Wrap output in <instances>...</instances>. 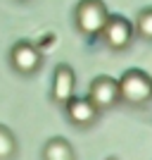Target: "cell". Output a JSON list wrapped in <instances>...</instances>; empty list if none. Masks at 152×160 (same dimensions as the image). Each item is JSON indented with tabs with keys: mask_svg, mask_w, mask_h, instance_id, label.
I'll return each instance as SVG.
<instances>
[{
	"mask_svg": "<svg viewBox=\"0 0 152 160\" xmlns=\"http://www.w3.org/2000/svg\"><path fill=\"white\" fill-rule=\"evenodd\" d=\"M14 148H17V141H14V134L7 127L0 124V160H7L14 155Z\"/></svg>",
	"mask_w": 152,
	"mask_h": 160,
	"instance_id": "cell-9",
	"label": "cell"
},
{
	"mask_svg": "<svg viewBox=\"0 0 152 160\" xmlns=\"http://www.w3.org/2000/svg\"><path fill=\"white\" fill-rule=\"evenodd\" d=\"M67 112L74 124H90L98 115V108L90 98H69L67 100Z\"/></svg>",
	"mask_w": 152,
	"mask_h": 160,
	"instance_id": "cell-7",
	"label": "cell"
},
{
	"mask_svg": "<svg viewBox=\"0 0 152 160\" xmlns=\"http://www.w3.org/2000/svg\"><path fill=\"white\" fill-rule=\"evenodd\" d=\"M138 31L145 36V38H152V10H145V12L138 17Z\"/></svg>",
	"mask_w": 152,
	"mask_h": 160,
	"instance_id": "cell-10",
	"label": "cell"
},
{
	"mask_svg": "<svg viewBox=\"0 0 152 160\" xmlns=\"http://www.w3.org/2000/svg\"><path fill=\"white\" fill-rule=\"evenodd\" d=\"M43 158L45 160H74L71 146L64 139H50L43 148Z\"/></svg>",
	"mask_w": 152,
	"mask_h": 160,
	"instance_id": "cell-8",
	"label": "cell"
},
{
	"mask_svg": "<svg viewBox=\"0 0 152 160\" xmlns=\"http://www.w3.org/2000/svg\"><path fill=\"white\" fill-rule=\"evenodd\" d=\"M102 33H105V41L112 48H124L131 38V24L124 17H107Z\"/></svg>",
	"mask_w": 152,
	"mask_h": 160,
	"instance_id": "cell-6",
	"label": "cell"
},
{
	"mask_svg": "<svg viewBox=\"0 0 152 160\" xmlns=\"http://www.w3.org/2000/svg\"><path fill=\"white\" fill-rule=\"evenodd\" d=\"M74 72L69 65H60L55 69V77H53V98L57 103H67L69 98H74Z\"/></svg>",
	"mask_w": 152,
	"mask_h": 160,
	"instance_id": "cell-4",
	"label": "cell"
},
{
	"mask_svg": "<svg viewBox=\"0 0 152 160\" xmlns=\"http://www.w3.org/2000/svg\"><path fill=\"white\" fill-rule=\"evenodd\" d=\"M117 86H119V96L124 100H128V103H145L152 96V79L140 69L126 72L117 81Z\"/></svg>",
	"mask_w": 152,
	"mask_h": 160,
	"instance_id": "cell-1",
	"label": "cell"
},
{
	"mask_svg": "<svg viewBox=\"0 0 152 160\" xmlns=\"http://www.w3.org/2000/svg\"><path fill=\"white\" fill-rule=\"evenodd\" d=\"M10 60H12V67L21 74H33L40 67V53L38 48L29 43V41H19L12 46V53H10Z\"/></svg>",
	"mask_w": 152,
	"mask_h": 160,
	"instance_id": "cell-3",
	"label": "cell"
},
{
	"mask_svg": "<svg viewBox=\"0 0 152 160\" xmlns=\"http://www.w3.org/2000/svg\"><path fill=\"white\" fill-rule=\"evenodd\" d=\"M107 17L109 14H107V7L102 5V0H81L76 7V24L88 36H95L102 31Z\"/></svg>",
	"mask_w": 152,
	"mask_h": 160,
	"instance_id": "cell-2",
	"label": "cell"
},
{
	"mask_svg": "<svg viewBox=\"0 0 152 160\" xmlns=\"http://www.w3.org/2000/svg\"><path fill=\"white\" fill-rule=\"evenodd\" d=\"M119 98V86L117 81L109 77H98L90 86V100L95 103V108H107Z\"/></svg>",
	"mask_w": 152,
	"mask_h": 160,
	"instance_id": "cell-5",
	"label": "cell"
}]
</instances>
